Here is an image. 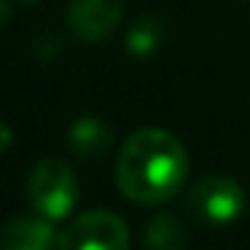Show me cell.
Segmentation results:
<instances>
[{"label":"cell","instance_id":"cell-1","mask_svg":"<svg viewBox=\"0 0 250 250\" xmlns=\"http://www.w3.org/2000/svg\"><path fill=\"white\" fill-rule=\"evenodd\" d=\"M188 175L183 143L164 129H140L126 137L116 159L119 191L140 205H162L180 191Z\"/></svg>","mask_w":250,"mask_h":250},{"label":"cell","instance_id":"cell-2","mask_svg":"<svg viewBox=\"0 0 250 250\" xmlns=\"http://www.w3.org/2000/svg\"><path fill=\"white\" fill-rule=\"evenodd\" d=\"M30 202L49 221H62L78 202V183L62 159H43L30 175Z\"/></svg>","mask_w":250,"mask_h":250},{"label":"cell","instance_id":"cell-3","mask_svg":"<svg viewBox=\"0 0 250 250\" xmlns=\"http://www.w3.org/2000/svg\"><path fill=\"white\" fill-rule=\"evenodd\" d=\"M57 245L62 250H124L129 248V229L116 212L92 210L73 218Z\"/></svg>","mask_w":250,"mask_h":250},{"label":"cell","instance_id":"cell-4","mask_svg":"<svg viewBox=\"0 0 250 250\" xmlns=\"http://www.w3.org/2000/svg\"><path fill=\"white\" fill-rule=\"evenodd\" d=\"M188 205L194 215L207 226H226L245 210V191L234 178L212 175L191 188Z\"/></svg>","mask_w":250,"mask_h":250},{"label":"cell","instance_id":"cell-5","mask_svg":"<svg viewBox=\"0 0 250 250\" xmlns=\"http://www.w3.org/2000/svg\"><path fill=\"white\" fill-rule=\"evenodd\" d=\"M70 27L86 43L110 38L124 14V0H70Z\"/></svg>","mask_w":250,"mask_h":250},{"label":"cell","instance_id":"cell-6","mask_svg":"<svg viewBox=\"0 0 250 250\" xmlns=\"http://www.w3.org/2000/svg\"><path fill=\"white\" fill-rule=\"evenodd\" d=\"M57 245L49 218H17L0 229V248L3 250H43Z\"/></svg>","mask_w":250,"mask_h":250},{"label":"cell","instance_id":"cell-7","mask_svg":"<svg viewBox=\"0 0 250 250\" xmlns=\"http://www.w3.org/2000/svg\"><path fill=\"white\" fill-rule=\"evenodd\" d=\"M67 140L81 156H103L110 146V126L97 116H83L67 129Z\"/></svg>","mask_w":250,"mask_h":250},{"label":"cell","instance_id":"cell-8","mask_svg":"<svg viewBox=\"0 0 250 250\" xmlns=\"http://www.w3.org/2000/svg\"><path fill=\"white\" fill-rule=\"evenodd\" d=\"M162 22L153 17H140L135 24L129 27V33H126V51H129L135 60H146V57H151L153 51L162 46Z\"/></svg>","mask_w":250,"mask_h":250},{"label":"cell","instance_id":"cell-9","mask_svg":"<svg viewBox=\"0 0 250 250\" xmlns=\"http://www.w3.org/2000/svg\"><path fill=\"white\" fill-rule=\"evenodd\" d=\"M146 242L151 248H159V250H178L186 245V231L172 215H159L148 223Z\"/></svg>","mask_w":250,"mask_h":250},{"label":"cell","instance_id":"cell-10","mask_svg":"<svg viewBox=\"0 0 250 250\" xmlns=\"http://www.w3.org/2000/svg\"><path fill=\"white\" fill-rule=\"evenodd\" d=\"M11 143H14V132L8 129L3 121H0V153L8 151V148H11Z\"/></svg>","mask_w":250,"mask_h":250},{"label":"cell","instance_id":"cell-11","mask_svg":"<svg viewBox=\"0 0 250 250\" xmlns=\"http://www.w3.org/2000/svg\"><path fill=\"white\" fill-rule=\"evenodd\" d=\"M8 14H11V8H8V3H6V0H0V24H3V22L8 19Z\"/></svg>","mask_w":250,"mask_h":250}]
</instances>
